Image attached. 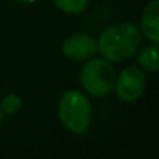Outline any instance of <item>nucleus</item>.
<instances>
[{
	"label": "nucleus",
	"mask_w": 159,
	"mask_h": 159,
	"mask_svg": "<svg viewBox=\"0 0 159 159\" xmlns=\"http://www.w3.org/2000/svg\"><path fill=\"white\" fill-rule=\"evenodd\" d=\"M142 40V33L133 23H116L107 28L98 40V51L108 62L128 60L138 51Z\"/></svg>",
	"instance_id": "obj_1"
},
{
	"label": "nucleus",
	"mask_w": 159,
	"mask_h": 159,
	"mask_svg": "<svg viewBox=\"0 0 159 159\" xmlns=\"http://www.w3.org/2000/svg\"><path fill=\"white\" fill-rule=\"evenodd\" d=\"M57 114L62 125L74 134L85 133L91 124L90 101L79 90H70L60 96Z\"/></svg>",
	"instance_id": "obj_2"
},
{
	"label": "nucleus",
	"mask_w": 159,
	"mask_h": 159,
	"mask_svg": "<svg viewBox=\"0 0 159 159\" xmlns=\"http://www.w3.org/2000/svg\"><path fill=\"white\" fill-rule=\"evenodd\" d=\"M79 82L85 93L93 98H107L116 85V71L111 63L104 59H88L79 74Z\"/></svg>",
	"instance_id": "obj_3"
},
{
	"label": "nucleus",
	"mask_w": 159,
	"mask_h": 159,
	"mask_svg": "<svg viewBox=\"0 0 159 159\" xmlns=\"http://www.w3.org/2000/svg\"><path fill=\"white\" fill-rule=\"evenodd\" d=\"M147 79L145 73L139 65H130L116 76V93L120 101L124 102H134L138 101L145 91Z\"/></svg>",
	"instance_id": "obj_4"
},
{
	"label": "nucleus",
	"mask_w": 159,
	"mask_h": 159,
	"mask_svg": "<svg viewBox=\"0 0 159 159\" xmlns=\"http://www.w3.org/2000/svg\"><path fill=\"white\" fill-rule=\"evenodd\" d=\"M62 53L68 60L87 62L98 53V40L90 34H73L65 39L62 45Z\"/></svg>",
	"instance_id": "obj_5"
},
{
	"label": "nucleus",
	"mask_w": 159,
	"mask_h": 159,
	"mask_svg": "<svg viewBox=\"0 0 159 159\" xmlns=\"http://www.w3.org/2000/svg\"><path fill=\"white\" fill-rule=\"evenodd\" d=\"M141 28L144 36L153 42L159 43V0H152L142 12Z\"/></svg>",
	"instance_id": "obj_6"
},
{
	"label": "nucleus",
	"mask_w": 159,
	"mask_h": 159,
	"mask_svg": "<svg viewBox=\"0 0 159 159\" xmlns=\"http://www.w3.org/2000/svg\"><path fill=\"white\" fill-rule=\"evenodd\" d=\"M138 65L145 71H159V43L144 48L138 56Z\"/></svg>",
	"instance_id": "obj_7"
},
{
	"label": "nucleus",
	"mask_w": 159,
	"mask_h": 159,
	"mask_svg": "<svg viewBox=\"0 0 159 159\" xmlns=\"http://www.w3.org/2000/svg\"><path fill=\"white\" fill-rule=\"evenodd\" d=\"M90 0H54V5L66 14H80L87 9Z\"/></svg>",
	"instance_id": "obj_8"
},
{
	"label": "nucleus",
	"mask_w": 159,
	"mask_h": 159,
	"mask_svg": "<svg viewBox=\"0 0 159 159\" xmlns=\"http://www.w3.org/2000/svg\"><path fill=\"white\" fill-rule=\"evenodd\" d=\"M22 99L19 94L16 93H11V94H6L2 101H0V111L3 114H16L17 111H20L22 108Z\"/></svg>",
	"instance_id": "obj_9"
},
{
	"label": "nucleus",
	"mask_w": 159,
	"mask_h": 159,
	"mask_svg": "<svg viewBox=\"0 0 159 159\" xmlns=\"http://www.w3.org/2000/svg\"><path fill=\"white\" fill-rule=\"evenodd\" d=\"M14 2H19V3H25V5H30V3H34L37 0H14Z\"/></svg>",
	"instance_id": "obj_10"
},
{
	"label": "nucleus",
	"mask_w": 159,
	"mask_h": 159,
	"mask_svg": "<svg viewBox=\"0 0 159 159\" xmlns=\"http://www.w3.org/2000/svg\"><path fill=\"white\" fill-rule=\"evenodd\" d=\"M2 122H3V113L0 111V125H2Z\"/></svg>",
	"instance_id": "obj_11"
}]
</instances>
